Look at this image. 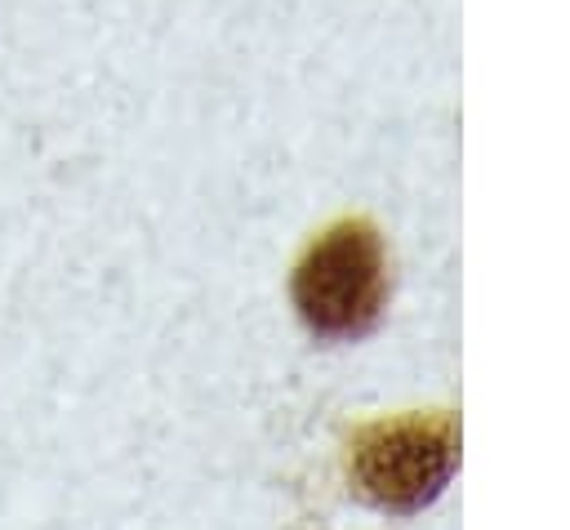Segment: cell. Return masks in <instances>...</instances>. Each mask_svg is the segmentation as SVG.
Returning <instances> with one entry per match:
<instances>
[{"label":"cell","instance_id":"6da1fadb","mask_svg":"<svg viewBox=\"0 0 570 530\" xmlns=\"http://www.w3.org/2000/svg\"><path fill=\"white\" fill-rule=\"evenodd\" d=\"M387 303L383 236L365 218L334 223L312 241L294 267V307L303 325L325 343H352L370 334Z\"/></svg>","mask_w":570,"mask_h":530},{"label":"cell","instance_id":"7a4b0ae2","mask_svg":"<svg viewBox=\"0 0 570 530\" xmlns=\"http://www.w3.org/2000/svg\"><path fill=\"white\" fill-rule=\"evenodd\" d=\"M459 468V423L450 414H405L370 423L347 445V472L379 512H419Z\"/></svg>","mask_w":570,"mask_h":530}]
</instances>
